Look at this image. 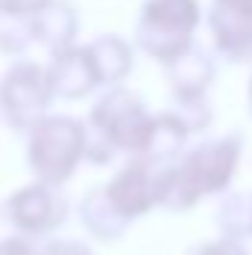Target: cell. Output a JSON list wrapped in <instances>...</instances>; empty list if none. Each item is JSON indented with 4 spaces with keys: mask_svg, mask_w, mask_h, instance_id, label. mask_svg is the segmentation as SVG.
<instances>
[{
    "mask_svg": "<svg viewBox=\"0 0 252 255\" xmlns=\"http://www.w3.org/2000/svg\"><path fill=\"white\" fill-rule=\"evenodd\" d=\"M42 6H48V0H0V12H6V15L39 12Z\"/></svg>",
    "mask_w": 252,
    "mask_h": 255,
    "instance_id": "5bb4252c",
    "label": "cell"
},
{
    "mask_svg": "<svg viewBox=\"0 0 252 255\" xmlns=\"http://www.w3.org/2000/svg\"><path fill=\"white\" fill-rule=\"evenodd\" d=\"M175 89L181 92V98H199V92L205 89L208 77H211V63L202 51L187 48L178 60H175Z\"/></svg>",
    "mask_w": 252,
    "mask_h": 255,
    "instance_id": "8fae6325",
    "label": "cell"
},
{
    "mask_svg": "<svg viewBox=\"0 0 252 255\" xmlns=\"http://www.w3.org/2000/svg\"><path fill=\"white\" fill-rule=\"evenodd\" d=\"M92 83H98L95 65L89 57V48L83 51H63L54 60V74H51V86L63 95H83L92 89Z\"/></svg>",
    "mask_w": 252,
    "mask_h": 255,
    "instance_id": "ba28073f",
    "label": "cell"
},
{
    "mask_svg": "<svg viewBox=\"0 0 252 255\" xmlns=\"http://www.w3.org/2000/svg\"><path fill=\"white\" fill-rule=\"evenodd\" d=\"M48 95H51V80L42 74L39 65L21 63L15 65L3 86H0V101H3V110L9 116V122L15 128H36V116L45 110L48 104Z\"/></svg>",
    "mask_w": 252,
    "mask_h": 255,
    "instance_id": "277c9868",
    "label": "cell"
},
{
    "mask_svg": "<svg viewBox=\"0 0 252 255\" xmlns=\"http://www.w3.org/2000/svg\"><path fill=\"white\" fill-rule=\"evenodd\" d=\"M148 128L151 119L145 116L139 98L125 89H116L98 101V107L92 110L83 128V154L92 157L95 163H104L119 145L142 151L148 139Z\"/></svg>",
    "mask_w": 252,
    "mask_h": 255,
    "instance_id": "6da1fadb",
    "label": "cell"
},
{
    "mask_svg": "<svg viewBox=\"0 0 252 255\" xmlns=\"http://www.w3.org/2000/svg\"><path fill=\"white\" fill-rule=\"evenodd\" d=\"M83 154V128L71 119H45L33 130L30 163L42 181L60 184Z\"/></svg>",
    "mask_w": 252,
    "mask_h": 255,
    "instance_id": "3957f363",
    "label": "cell"
},
{
    "mask_svg": "<svg viewBox=\"0 0 252 255\" xmlns=\"http://www.w3.org/2000/svg\"><path fill=\"white\" fill-rule=\"evenodd\" d=\"M187 130L190 128L178 116H157V119H151L148 139H145V148L142 151H148L154 160H166V157H172L181 148Z\"/></svg>",
    "mask_w": 252,
    "mask_h": 255,
    "instance_id": "30bf717a",
    "label": "cell"
},
{
    "mask_svg": "<svg viewBox=\"0 0 252 255\" xmlns=\"http://www.w3.org/2000/svg\"><path fill=\"white\" fill-rule=\"evenodd\" d=\"M80 214H83L86 226H89L95 235H101V238H116V235L125 229V217L113 208V202L107 199L104 190L92 193V196L86 199V205L80 208Z\"/></svg>",
    "mask_w": 252,
    "mask_h": 255,
    "instance_id": "7c38bea8",
    "label": "cell"
},
{
    "mask_svg": "<svg viewBox=\"0 0 252 255\" xmlns=\"http://www.w3.org/2000/svg\"><path fill=\"white\" fill-rule=\"evenodd\" d=\"M89 57H92V65H95V74L98 80H119L127 71V48L119 42V39H98L89 45Z\"/></svg>",
    "mask_w": 252,
    "mask_h": 255,
    "instance_id": "4fadbf2b",
    "label": "cell"
},
{
    "mask_svg": "<svg viewBox=\"0 0 252 255\" xmlns=\"http://www.w3.org/2000/svg\"><path fill=\"white\" fill-rule=\"evenodd\" d=\"M250 98H252V86H250Z\"/></svg>",
    "mask_w": 252,
    "mask_h": 255,
    "instance_id": "ac0fdd59",
    "label": "cell"
},
{
    "mask_svg": "<svg viewBox=\"0 0 252 255\" xmlns=\"http://www.w3.org/2000/svg\"><path fill=\"white\" fill-rule=\"evenodd\" d=\"M187 255H247L238 244H205V247H196Z\"/></svg>",
    "mask_w": 252,
    "mask_h": 255,
    "instance_id": "2e32d148",
    "label": "cell"
},
{
    "mask_svg": "<svg viewBox=\"0 0 252 255\" xmlns=\"http://www.w3.org/2000/svg\"><path fill=\"white\" fill-rule=\"evenodd\" d=\"M157 181H160V175L154 178L145 163H130L110 181V187L104 193L113 202V208L127 220V217L148 211L157 202Z\"/></svg>",
    "mask_w": 252,
    "mask_h": 255,
    "instance_id": "8992f818",
    "label": "cell"
},
{
    "mask_svg": "<svg viewBox=\"0 0 252 255\" xmlns=\"http://www.w3.org/2000/svg\"><path fill=\"white\" fill-rule=\"evenodd\" d=\"M6 211L12 214V223H18L21 229H27V232H45V229H51V226H57L63 220L65 205L48 187L36 184V187H27L18 196H12V202H9Z\"/></svg>",
    "mask_w": 252,
    "mask_h": 255,
    "instance_id": "52a82bcc",
    "label": "cell"
},
{
    "mask_svg": "<svg viewBox=\"0 0 252 255\" xmlns=\"http://www.w3.org/2000/svg\"><path fill=\"white\" fill-rule=\"evenodd\" d=\"M199 21L196 0H148L139 21V45L163 63H175Z\"/></svg>",
    "mask_w": 252,
    "mask_h": 255,
    "instance_id": "7a4b0ae2",
    "label": "cell"
},
{
    "mask_svg": "<svg viewBox=\"0 0 252 255\" xmlns=\"http://www.w3.org/2000/svg\"><path fill=\"white\" fill-rule=\"evenodd\" d=\"M0 255H48V250H36L33 244L27 241H3L0 244Z\"/></svg>",
    "mask_w": 252,
    "mask_h": 255,
    "instance_id": "9a60e30c",
    "label": "cell"
},
{
    "mask_svg": "<svg viewBox=\"0 0 252 255\" xmlns=\"http://www.w3.org/2000/svg\"><path fill=\"white\" fill-rule=\"evenodd\" d=\"M211 24L220 48L232 60L252 57V0H217Z\"/></svg>",
    "mask_w": 252,
    "mask_h": 255,
    "instance_id": "5b68a950",
    "label": "cell"
},
{
    "mask_svg": "<svg viewBox=\"0 0 252 255\" xmlns=\"http://www.w3.org/2000/svg\"><path fill=\"white\" fill-rule=\"evenodd\" d=\"M33 33L42 42L54 45V48L65 45L71 39V33H74V12H71V6L68 3H48V6H42L36 12Z\"/></svg>",
    "mask_w": 252,
    "mask_h": 255,
    "instance_id": "9c48e42d",
    "label": "cell"
},
{
    "mask_svg": "<svg viewBox=\"0 0 252 255\" xmlns=\"http://www.w3.org/2000/svg\"><path fill=\"white\" fill-rule=\"evenodd\" d=\"M48 255H89L80 244H48Z\"/></svg>",
    "mask_w": 252,
    "mask_h": 255,
    "instance_id": "e0dca14e",
    "label": "cell"
}]
</instances>
